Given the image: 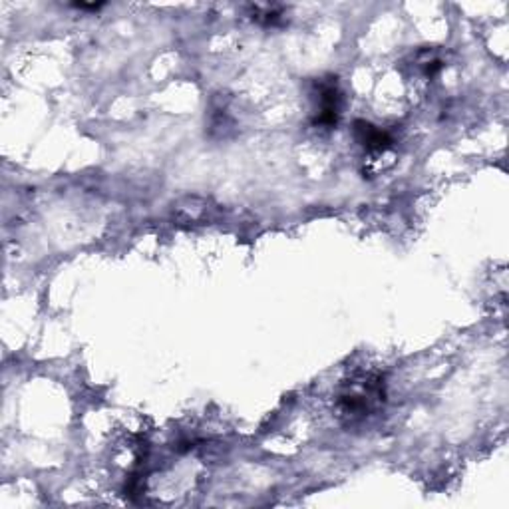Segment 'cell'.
Segmentation results:
<instances>
[{
    "label": "cell",
    "instance_id": "1",
    "mask_svg": "<svg viewBox=\"0 0 509 509\" xmlns=\"http://www.w3.org/2000/svg\"><path fill=\"white\" fill-rule=\"evenodd\" d=\"M387 402V384L378 374H357L337 392L335 416L345 426H358L370 420Z\"/></svg>",
    "mask_w": 509,
    "mask_h": 509
},
{
    "label": "cell",
    "instance_id": "2",
    "mask_svg": "<svg viewBox=\"0 0 509 509\" xmlns=\"http://www.w3.org/2000/svg\"><path fill=\"white\" fill-rule=\"evenodd\" d=\"M342 113V92L335 76H327L315 82V118L317 128L332 130Z\"/></svg>",
    "mask_w": 509,
    "mask_h": 509
},
{
    "label": "cell",
    "instance_id": "3",
    "mask_svg": "<svg viewBox=\"0 0 509 509\" xmlns=\"http://www.w3.org/2000/svg\"><path fill=\"white\" fill-rule=\"evenodd\" d=\"M355 138L370 158H380V155H387L394 148V138L390 132L365 120L355 122Z\"/></svg>",
    "mask_w": 509,
    "mask_h": 509
},
{
    "label": "cell",
    "instance_id": "4",
    "mask_svg": "<svg viewBox=\"0 0 509 509\" xmlns=\"http://www.w3.org/2000/svg\"><path fill=\"white\" fill-rule=\"evenodd\" d=\"M283 8L275 5H255L251 6V18L263 26H275L283 23Z\"/></svg>",
    "mask_w": 509,
    "mask_h": 509
},
{
    "label": "cell",
    "instance_id": "5",
    "mask_svg": "<svg viewBox=\"0 0 509 509\" xmlns=\"http://www.w3.org/2000/svg\"><path fill=\"white\" fill-rule=\"evenodd\" d=\"M205 201L203 200H197V197H190V200H185L183 203H180L175 207L173 213L180 217L183 221H197L201 220V217L207 213L205 210Z\"/></svg>",
    "mask_w": 509,
    "mask_h": 509
}]
</instances>
